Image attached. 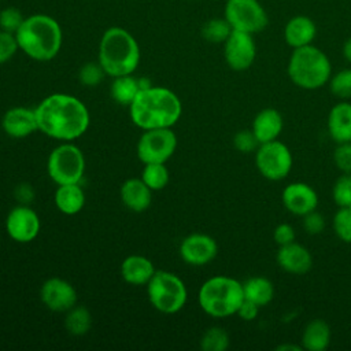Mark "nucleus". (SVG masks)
Masks as SVG:
<instances>
[{
	"instance_id": "nucleus-15",
	"label": "nucleus",
	"mask_w": 351,
	"mask_h": 351,
	"mask_svg": "<svg viewBox=\"0 0 351 351\" xmlns=\"http://www.w3.org/2000/svg\"><path fill=\"white\" fill-rule=\"evenodd\" d=\"M217 254V241L204 233H192L180 244V256L191 266H204L210 263Z\"/></svg>"
},
{
	"instance_id": "nucleus-43",
	"label": "nucleus",
	"mask_w": 351,
	"mask_h": 351,
	"mask_svg": "<svg viewBox=\"0 0 351 351\" xmlns=\"http://www.w3.org/2000/svg\"><path fill=\"white\" fill-rule=\"evenodd\" d=\"M343 56L348 63H351V37H348L343 45Z\"/></svg>"
},
{
	"instance_id": "nucleus-39",
	"label": "nucleus",
	"mask_w": 351,
	"mask_h": 351,
	"mask_svg": "<svg viewBox=\"0 0 351 351\" xmlns=\"http://www.w3.org/2000/svg\"><path fill=\"white\" fill-rule=\"evenodd\" d=\"M18 49L19 47L16 43L15 34L0 30V64L12 59Z\"/></svg>"
},
{
	"instance_id": "nucleus-33",
	"label": "nucleus",
	"mask_w": 351,
	"mask_h": 351,
	"mask_svg": "<svg viewBox=\"0 0 351 351\" xmlns=\"http://www.w3.org/2000/svg\"><path fill=\"white\" fill-rule=\"evenodd\" d=\"M329 88L336 97L341 100L351 99V69L341 70L332 75L329 80Z\"/></svg>"
},
{
	"instance_id": "nucleus-16",
	"label": "nucleus",
	"mask_w": 351,
	"mask_h": 351,
	"mask_svg": "<svg viewBox=\"0 0 351 351\" xmlns=\"http://www.w3.org/2000/svg\"><path fill=\"white\" fill-rule=\"evenodd\" d=\"M284 207L293 215L303 217L307 213L317 210L319 199L317 191L302 181L288 184L281 193Z\"/></svg>"
},
{
	"instance_id": "nucleus-8",
	"label": "nucleus",
	"mask_w": 351,
	"mask_h": 351,
	"mask_svg": "<svg viewBox=\"0 0 351 351\" xmlns=\"http://www.w3.org/2000/svg\"><path fill=\"white\" fill-rule=\"evenodd\" d=\"M47 171L56 185L80 184L85 173V158L82 151L69 141L59 144L48 156Z\"/></svg>"
},
{
	"instance_id": "nucleus-9",
	"label": "nucleus",
	"mask_w": 351,
	"mask_h": 351,
	"mask_svg": "<svg viewBox=\"0 0 351 351\" xmlns=\"http://www.w3.org/2000/svg\"><path fill=\"white\" fill-rule=\"evenodd\" d=\"M255 165L261 176L270 181L284 180L292 170L293 158L285 143L277 140L259 144L255 151Z\"/></svg>"
},
{
	"instance_id": "nucleus-29",
	"label": "nucleus",
	"mask_w": 351,
	"mask_h": 351,
	"mask_svg": "<svg viewBox=\"0 0 351 351\" xmlns=\"http://www.w3.org/2000/svg\"><path fill=\"white\" fill-rule=\"evenodd\" d=\"M140 178L151 191H160L169 184L170 171L165 163H147Z\"/></svg>"
},
{
	"instance_id": "nucleus-24",
	"label": "nucleus",
	"mask_w": 351,
	"mask_h": 351,
	"mask_svg": "<svg viewBox=\"0 0 351 351\" xmlns=\"http://www.w3.org/2000/svg\"><path fill=\"white\" fill-rule=\"evenodd\" d=\"M53 202L60 213L66 215H74L84 208L85 193L80 184L58 185L53 195Z\"/></svg>"
},
{
	"instance_id": "nucleus-14",
	"label": "nucleus",
	"mask_w": 351,
	"mask_h": 351,
	"mask_svg": "<svg viewBox=\"0 0 351 351\" xmlns=\"http://www.w3.org/2000/svg\"><path fill=\"white\" fill-rule=\"evenodd\" d=\"M40 299L48 310L53 313H67L77 304V291L67 280L51 277L43 282Z\"/></svg>"
},
{
	"instance_id": "nucleus-32",
	"label": "nucleus",
	"mask_w": 351,
	"mask_h": 351,
	"mask_svg": "<svg viewBox=\"0 0 351 351\" xmlns=\"http://www.w3.org/2000/svg\"><path fill=\"white\" fill-rule=\"evenodd\" d=\"M332 226L341 241L351 244V206L339 207L333 217Z\"/></svg>"
},
{
	"instance_id": "nucleus-1",
	"label": "nucleus",
	"mask_w": 351,
	"mask_h": 351,
	"mask_svg": "<svg viewBox=\"0 0 351 351\" xmlns=\"http://www.w3.org/2000/svg\"><path fill=\"white\" fill-rule=\"evenodd\" d=\"M38 132L60 140L73 141L89 128L90 117L86 106L75 96L52 93L34 108Z\"/></svg>"
},
{
	"instance_id": "nucleus-44",
	"label": "nucleus",
	"mask_w": 351,
	"mask_h": 351,
	"mask_svg": "<svg viewBox=\"0 0 351 351\" xmlns=\"http://www.w3.org/2000/svg\"><path fill=\"white\" fill-rule=\"evenodd\" d=\"M277 350L278 351H288V350H291V351H302L303 347L302 346H296V344H281V346L277 347Z\"/></svg>"
},
{
	"instance_id": "nucleus-38",
	"label": "nucleus",
	"mask_w": 351,
	"mask_h": 351,
	"mask_svg": "<svg viewBox=\"0 0 351 351\" xmlns=\"http://www.w3.org/2000/svg\"><path fill=\"white\" fill-rule=\"evenodd\" d=\"M302 226L306 233L315 236L325 230L326 221L321 213H318L317 210H313L302 217Z\"/></svg>"
},
{
	"instance_id": "nucleus-21",
	"label": "nucleus",
	"mask_w": 351,
	"mask_h": 351,
	"mask_svg": "<svg viewBox=\"0 0 351 351\" xmlns=\"http://www.w3.org/2000/svg\"><path fill=\"white\" fill-rule=\"evenodd\" d=\"M317 36V26L314 21L306 15L292 16L284 27L285 43L291 48H300L310 45Z\"/></svg>"
},
{
	"instance_id": "nucleus-42",
	"label": "nucleus",
	"mask_w": 351,
	"mask_h": 351,
	"mask_svg": "<svg viewBox=\"0 0 351 351\" xmlns=\"http://www.w3.org/2000/svg\"><path fill=\"white\" fill-rule=\"evenodd\" d=\"M259 313V306L244 299L243 303L240 304L236 315H239L243 321H254L258 317Z\"/></svg>"
},
{
	"instance_id": "nucleus-25",
	"label": "nucleus",
	"mask_w": 351,
	"mask_h": 351,
	"mask_svg": "<svg viewBox=\"0 0 351 351\" xmlns=\"http://www.w3.org/2000/svg\"><path fill=\"white\" fill-rule=\"evenodd\" d=\"M330 326L321 318H314L302 332V347L307 351H324L330 343Z\"/></svg>"
},
{
	"instance_id": "nucleus-23",
	"label": "nucleus",
	"mask_w": 351,
	"mask_h": 351,
	"mask_svg": "<svg viewBox=\"0 0 351 351\" xmlns=\"http://www.w3.org/2000/svg\"><path fill=\"white\" fill-rule=\"evenodd\" d=\"M121 277L132 285H147L155 274L154 263L143 255H129L121 263Z\"/></svg>"
},
{
	"instance_id": "nucleus-6",
	"label": "nucleus",
	"mask_w": 351,
	"mask_h": 351,
	"mask_svg": "<svg viewBox=\"0 0 351 351\" xmlns=\"http://www.w3.org/2000/svg\"><path fill=\"white\" fill-rule=\"evenodd\" d=\"M243 300V282L222 274L206 280L197 292L200 308L214 318L234 315Z\"/></svg>"
},
{
	"instance_id": "nucleus-35",
	"label": "nucleus",
	"mask_w": 351,
	"mask_h": 351,
	"mask_svg": "<svg viewBox=\"0 0 351 351\" xmlns=\"http://www.w3.org/2000/svg\"><path fill=\"white\" fill-rule=\"evenodd\" d=\"M107 75L99 62H88L78 71V80L85 86H96Z\"/></svg>"
},
{
	"instance_id": "nucleus-34",
	"label": "nucleus",
	"mask_w": 351,
	"mask_h": 351,
	"mask_svg": "<svg viewBox=\"0 0 351 351\" xmlns=\"http://www.w3.org/2000/svg\"><path fill=\"white\" fill-rule=\"evenodd\" d=\"M332 196L339 207L351 206V174L343 173L333 184Z\"/></svg>"
},
{
	"instance_id": "nucleus-18",
	"label": "nucleus",
	"mask_w": 351,
	"mask_h": 351,
	"mask_svg": "<svg viewBox=\"0 0 351 351\" xmlns=\"http://www.w3.org/2000/svg\"><path fill=\"white\" fill-rule=\"evenodd\" d=\"M276 259L284 271L295 276L306 274L313 267L311 252L296 241L280 247Z\"/></svg>"
},
{
	"instance_id": "nucleus-7",
	"label": "nucleus",
	"mask_w": 351,
	"mask_h": 351,
	"mask_svg": "<svg viewBox=\"0 0 351 351\" xmlns=\"http://www.w3.org/2000/svg\"><path fill=\"white\" fill-rule=\"evenodd\" d=\"M151 306L163 314H176L186 303L188 291L184 281L167 270H156L147 284Z\"/></svg>"
},
{
	"instance_id": "nucleus-26",
	"label": "nucleus",
	"mask_w": 351,
	"mask_h": 351,
	"mask_svg": "<svg viewBox=\"0 0 351 351\" xmlns=\"http://www.w3.org/2000/svg\"><path fill=\"white\" fill-rule=\"evenodd\" d=\"M244 299L258 304L259 307L269 304L274 298L273 282L262 276L250 277L243 282Z\"/></svg>"
},
{
	"instance_id": "nucleus-5",
	"label": "nucleus",
	"mask_w": 351,
	"mask_h": 351,
	"mask_svg": "<svg viewBox=\"0 0 351 351\" xmlns=\"http://www.w3.org/2000/svg\"><path fill=\"white\" fill-rule=\"evenodd\" d=\"M287 71L296 86L306 90H315L329 82L332 64L324 51L310 44L292 51Z\"/></svg>"
},
{
	"instance_id": "nucleus-36",
	"label": "nucleus",
	"mask_w": 351,
	"mask_h": 351,
	"mask_svg": "<svg viewBox=\"0 0 351 351\" xmlns=\"http://www.w3.org/2000/svg\"><path fill=\"white\" fill-rule=\"evenodd\" d=\"M23 21L25 16L22 15L21 10L15 7H5L0 11V30L15 34Z\"/></svg>"
},
{
	"instance_id": "nucleus-22",
	"label": "nucleus",
	"mask_w": 351,
	"mask_h": 351,
	"mask_svg": "<svg viewBox=\"0 0 351 351\" xmlns=\"http://www.w3.org/2000/svg\"><path fill=\"white\" fill-rule=\"evenodd\" d=\"M119 196L126 208L134 213H143L151 204L152 191L141 178H128L121 185Z\"/></svg>"
},
{
	"instance_id": "nucleus-27",
	"label": "nucleus",
	"mask_w": 351,
	"mask_h": 351,
	"mask_svg": "<svg viewBox=\"0 0 351 351\" xmlns=\"http://www.w3.org/2000/svg\"><path fill=\"white\" fill-rule=\"evenodd\" d=\"M138 92V78H134L132 74L114 77V81L110 86V95L114 99V101L128 107L132 104Z\"/></svg>"
},
{
	"instance_id": "nucleus-10",
	"label": "nucleus",
	"mask_w": 351,
	"mask_h": 351,
	"mask_svg": "<svg viewBox=\"0 0 351 351\" xmlns=\"http://www.w3.org/2000/svg\"><path fill=\"white\" fill-rule=\"evenodd\" d=\"M223 18L233 30L255 34L266 29L269 16L258 0H226Z\"/></svg>"
},
{
	"instance_id": "nucleus-19",
	"label": "nucleus",
	"mask_w": 351,
	"mask_h": 351,
	"mask_svg": "<svg viewBox=\"0 0 351 351\" xmlns=\"http://www.w3.org/2000/svg\"><path fill=\"white\" fill-rule=\"evenodd\" d=\"M284 129V118L281 112L273 107L261 110L252 119L251 130L256 136L258 141L269 143L277 140Z\"/></svg>"
},
{
	"instance_id": "nucleus-40",
	"label": "nucleus",
	"mask_w": 351,
	"mask_h": 351,
	"mask_svg": "<svg viewBox=\"0 0 351 351\" xmlns=\"http://www.w3.org/2000/svg\"><path fill=\"white\" fill-rule=\"evenodd\" d=\"M333 162L341 173L351 174V141L337 144L333 152Z\"/></svg>"
},
{
	"instance_id": "nucleus-12",
	"label": "nucleus",
	"mask_w": 351,
	"mask_h": 351,
	"mask_svg": "<svg viewBox=\"0 0 351 351\" xmlns=\"http://www.w3.org/2000/svg\"><path fill=\"white\" fill-rule=\"evenodd\" d=\"M223 56L226 64L234 71L250 69L256 56V45L252 34L232 30L230 36L223 43Z\"/></svg>"
},
{
	"instance_id": "nucleus-31",
	"label": "nucleus",
	"mask_w": 351,
	"mask_h": 351,
	"mask_svg": "<svg viewBox=\"0 0 351 351\" xmlns=\"http://www.w3.org/2000/svg\"><path fill=\"white\" fill-rule=\"evenodd\" d=\"M229 344V333L221 326H211L206 329L200 339V348L203 351H225Z\"/></svg>"
},
{
	"instance_id": "nucleus-17",
	"label": "nucleus",
	"mask_w": 351,
	"mask_h": 351,
	"mask_svg": "<svg viewBox=\"0 0 351 351\" xmlns=\"http://www.w3.org/2000/svg\"><path fill=\"white\" fill-rule=\"evenodd\" d=\"M3 132L12 138H23L38 130L34 108L12 107L1 118Z\"/></svg>"
},
{
	"instance_id": "nucleus-37",
	"label": "nucleus",
	"mask_w": 351,
	"mask_h": 351,
	"mask_svg": "<svg viewBox=\"0 0 351 351\" xmlns=\"http://www.w3.org/2000/svg\"><path fill=\"white\" fill-rule=\"evenodd\" d=\"M259 141L256 138V136L254 134V132L251 129H243L239 130L234 137H233V145L237 151L243 152V154H251L255 152L259 147Z\"/></svg>"
},
{
	"instance_id": "nucleus-20",
	"label": "nucleus",
	"mask_w": 351,
	"mask_h": 351,
	"mask_svg": "<svg viewBox=\"0 0 351 351\" xmlns=\"http://www.w3.org/2000/svg\"><path fill=\"white\" fill-rule=\"evenodd\" d=\"M328 133L336 144L351 141V103L341 100L328 114Z\"/></svg>"
},
{
	"instance_id": "nucleus-13",
	"label": "nucleus",
	"mask_w": 351,
	"mask_h": 351,
	"mask_svg": "<svg viewBox=\"0 0 351 351\" xmlns=\"http://www.w3.org/2000/svg\"><path fill=\"white\" fill-rule=\"evenodd\" d=\"M40 228V217L29 206H15L7 214L5 230L7 234L16 243L33 241L38 236Z\"/></svg>"
},
{
	"instance_id": "nucleus-41",
	"label": "nucleus",
	"mask_w": 351,
	"mask_h": 351,
	"mask_svg": "<svg viewBox=\"0 0 351 351\" xmlns=\"http://www.w3.org/2000/svg\"><path fill=\"white\" fill-rule=\"evenodd\" d=\"M273 239L278 247H282V245L291 244L296 240V232L292 225L282 222L274 228Z\"/></svg>"
},
{
	"instance_id": "nucleus-2",
	"label": "nucleus",
	"mask_w": 351,
	"mask_h": 351,
	"mask_svg": "<svg viewBox=\"0 0 351 351\" xmlns=\"http://www.w3.org/2000/svg\"><path fill=\"white\" fill-rule=\"evenodd\" d=\"M181 114L180 97L165 86L141 89L129 106L132 122L143 130L171 128L181 118Z\"/></svg>"
},
{
	"instance_id": "nucleus-30",
	"label": "nucleus",
	"mask_w": 351,
	"mask_h": 351,
	"mask_svg": "<svg viewBox=\"0 0 351 351\" xmlns=\"http://www.w3.org/2000/svg\"><path fill=\"white\" fill-rule=\"evenodd\" d=\"M232 30V26L225 18H213L202 26V36L208 43L223 44L230 36Z\"/></svg>"
},
{
	"instance_id": "nucleus-28",
	"label": "nucleus",
	"mask_w": 351,
	"mask_h": 351,
	"mask_svg": "<svg viewBox=\"0 0 351 351\" xmlns=\"http://www.w3.org/2000/svg\"><path fill=\"white\" fill-rule=\"evenodd\" d=\"M64 326L73 336L85 335L92 326V314L84 306H74L66 313Z\"/></svg>"
},
{
	"instance_id": "nucleus-4",
	"label": "nucleus",
	"mask_w": 351,
	"mask_h": 351,
	"mask_svg": "<svg viewBox=\"0 0 351 351\" xmlns=\"http://www.w3.org/2000/svg\"><path fill=\"white\" fill-rule=\"evenodd\" d=\"M97 62L110 77L133 74L140 63V47L123 27H108L99 43Z\"/></svg>"
},
{
	"instance_id": "nucleus-11",
	"label": "nucleus",
	"mask_w": 351,
	"mask_h": 351,
	"mask_svg": "<svg viewBox=\"0 0 351 351\" xmlns=\"http://www.w3.org/2000/svg\"><path fill=\"white\" fill-rule=\"evenodd\" d=\"M177 148V136L171 128L148 129L140 136L136 147L141 163H166Z\"/></svg>"
},
{
	"instance_id": "nucleus-3",
	"label": "nucleus",
	"mask_w": 351,
	"mask_h": 351,
	"mask_svg": "<svg viewBox=\"0 0 351 351\" xmlns=\"http://www.w3.org/2000/svg\"><path fill=\"white\" fill-rule=\"evenodd\" d=\"M15 38L25 55L38 62H48L59 53L63 33L55 18L47 14H33L25 18Z\"/></svg>"
}]
</instances>
